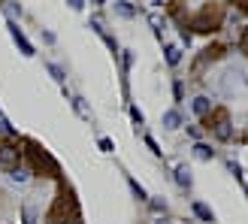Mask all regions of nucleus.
I'll use <instances>...</instances> for the list:
<instances>
[{
    "instance_id": "1",
    "label": "nucleus",
    "mask_w": 248,
    "mask_h": 224,
    "mask_svg": "<svg viewBox=\"0 0 248 224\" xmlns=\"http://www.w3.org/2000/svg\"><path fill=\"white\" fill-rule=\"evenodd\" d=\"M28 155H31V164H33V170H40L43 176H58V160L46 152L43 145H36V143H28Z\"/></svg>"
},
{
    "instance_id": "2",
    "label": "nucleus",
    "mask_w": 248,
    "mask_h": 224,
    "mask_svg": "<svg viewBox=\"0 0 248 224\" xmlns=\"http://www.w3.org/2000/svg\"><path fill=\"white\" fill-rule=\"evenodd\" d=\"M52 218L61 224V221H67V218H79V203H76V197H73L70 191L67 194H61L55 206H52Z\"/></svg>"
},
{
    "instance_id": "3",
    "label": "nucleus",
    "mask_w": 248,
    "mask_h": 224,
    "mask_svg": "<svg viewBox=\"0 0 248 224\" xmlns=\"http://www.w3.org/2000/svg\"><path fill=\"white\" fill-rule=\"evenodd\" d=\"M218 24H221V6H203L194 18V31L209 33V31H218Z\"/></svg>"
},
{
    "instance_id": "4",
    "label": "nucleus",
    "mask_w": 248,
    "mask_h": 224,
    "mask_svg": "<svg viewBox=\"0 0 248 224\" xmlns=\"http://www.w3.org/2000/svg\"><path fill=\"white\" fill-rule=\"evenodd\" d=\"M18 160H21V148L16 143H0V167L12 173L16 167H21Z\"/></svg>"
},
{
    "instance_id": "5",
    "label": "nucleus",
    "mask_w": 248,
    "mask_h": 224,
    "mask_svg": "<svg viewBox=\"0 0 248 224\" xmlns=\"http://www.w3.org/2000/svg\"><path fill=\"white\" fill-rule=\"evenodd\" d=\"M206 128H212V130L221 136V140H227V136H230V128H227V112H224V109H215V112H212V118L206 115Z\"/></svg>"
},
{
    "instance_id": "6",
    "label": "nucleus",
    "mask_w": 248,
    "mask_h": 224,
    "mask_svg": "<svg viewBox=\"0 0 248 224\" xmlns=\"http://www.w3.org/2000/svg\"><path fill=\"white\" fill-rule=\"evenodd\" d=\"M9 33H12V40H16L18 43V48H21V55H33V46L28 43V36H24L18 28H16V24H9Z\"/></svg>"
},
{
    "instance_id": "7",
    "label": "nucleus",
    "mask_w": 248,
    "mask_h": 224,
    "mask_svg": "<svg viewBox=\"0 0 248 224\" xmlns=\"http://www.w3.org/2000/svg\"><path fill=\"white\" fill-rule=\"evenodd\" d=\"M176 182L182 185V188H191V170L185 167V164H179V167H176Z\"/></svg>"
},
{
    "instance_id": "8",
    "label": "nucleus",
    "mask_w": 248,
    "mask_h": 224,
    "mask_svg": "<svg viewBox=\"0 0 248 224\" xmlns=\"http://www.w3.org/2000/svg\"><path fill=\"white\" fill-rule=\"evenodd\" d=\"M194 112H197V115H209V112H212L209 97H194Z\"/></svg>"
},
{
    "instance_id": "9",
    "label": "nucleus",
    "mask_w": 248,
    "mask_h": 224,
    "mask_svg": "<svg viewBox=\"0 0 248 224\" xmlns=\"http://www.w3.org/2000/svg\"><path fill=\"white\" fill-rule=\"evenodd\" d=\"M194 215L200 218V221H215V215H212V209H209L206 203H194Z\"/></svg>"
},
{
    "instance_id": "10",
    "label": "nucleus",
    "mask_w": 248,
    "mask_h": 224,
    "mask_svg": "<svg viewBox=\"0 0 248 224\" xmlns=\"http://www.w3.org/2000/svg\"><path fill=\"white\" fill-rule=\"evenodd\" d=\"M194 155L200 158V160H212V158H215V152H212L206 143H197V145H194Z\"/></svg>"
},
{
    "instance_id": "11",
    "label": "nucleus",
    "mask_w": 248,
    "mask_h": 224,
    "mask_svg": "<svg viewBox=\"0 0 248 224\" xmlns=\"http://www.w3.org/2000/svg\"><path fill=\"white\" fill-rule=\"evenodd\" d=\"M164 124H167V128H170V130H176V128H179V124H182V115H179V112H176V109H170V112H167V115H164Z\"/></svg>"
},
{
    "instance_id": "12",
    "label": "nucleus",
    "mask_w": 248,
    "mask_h": 224,
    "mask_svg": "<svg viewBox=\"0 0 248 224\" xmlns=\"http://www.w3.org/2000/svg\"><path fill=\"white\" fill-rule=\"evenodd\" d=\"M9 176L16 179V182H28V179H31V170H28V167H16V170L9 173Z\"/></svg>"
},
{
    "instance_id": "13",
    "label": "nucleus",
    "mask_w": 248,
    "mask_h": 224,
    "mask_svg": "<svg viewBox=\"0 0 248 224\" xmlns=\"http://www.w3.org/2000/svg\"><path fill=\"white\" fill-rule=\"evenodd\" d=\"M179 61H182V55H179V48H176V46H167V64H172V67H176Z\"/></svg>"
},
{
    "instance_id": "14",
    "label": "nucleus",
    "mask_w": 248,
    "mask_h": 224,
    "mask_svg": "<svg viewBox=\"0 0 248 224\" xmlns=\"http://www.w3.org/2000/svg\"><path fill=\"white\" fill-rule=\"evenodd\" d=\"M130 191H133L136 197H140V200H148V194H145V188H142V185L136 182V179H130Z\"/></svg>"
},
{
    "instance_id": "15",
    "label": "nucleus",
    "mask_w": 248,
    "mask_h": 224,
    "mask_svg": "<svg viewBox=\"0 0 248 224\" xmlns=\"http://www.w3.org/2000/svg\"><path fill=\"white\" fill-rule=\"evenodd\" d=\"M48 73H52V76H55L58 82H64V70H61L58 64H48Z\"/></svg>"
},
{
    "instance_id": "16",
    "label": "nucleus",
    "mask_w": 248,
    "mask_h": 224,
    "mask_svg": "<svg viewBox=\"0 0 248 224\" xmlns=\"http://www.w3.org/2000/svg\"><path fill=\"white\" fill-rule=\"evenodd\" d=\"M239 48L248 55V28H245V31H242V36H239Z\"/></svg>"
},
{
    "instance_id": "17",
    "label": "nucleus",
    "mask_w": 248,
    "mask_h": 224,
    "mask_svg": "<svg viewBox=\"0 0 248 224\" xmlns=\"http://www.w3.org/2000/svg\"><path fill=\"white\" fill-rule=\"evenodd\" d=\"M130 115H133V121H136V124H142V112H140V109H136V106L130 109Z\"/></svg>"
},
{
    "instance_id": "18",
    "label": "nucleus",
    "mask_w": 248,
    "mask_h": 224,
    "mask_svg": "<svg viewBox=\"0 0 248 224\" xmlns=\"http://www.w3.org/2000/svg\"><path fill=\"white\" fill-rule=\"evenodd\" d=\"M100 148H103V152H112L115 145H112V140H100Z\"/></svg>"
},
{
    "instance_id": "19",
    "label": "nucleus",
    "mask_w": 248,
    "mask_h": 224,
    "mask_svg": "<svg viewBox=\"0 0 248 224\" xmlns=\"http://www.w3.org/2000/svg\"><path fill=\"white\" fill-rule=\"evenodd\" d=\"M24 224H33V215L28 212V209H24Z\"/></svg>"
},
{
    "instance_id": "20",
    "label": "nucleus",
    "mask_w": 248,
    "mask_h": 224,
    "mask_svg": "<svg viewBox=\"0 0 248 224\" xmlns=\"http://www.w3.org/2000/svg\"><path fill=\"white\" fill-rule=\"evenodd\" d=\"M61 224H82L79 218H67V221H61Z\"/></svg>"
},
{
    "instance_id": "21",
    "label": "nucleus",
    "mask_w": 248,
    "mask_h": 224,
    "mask_svg": "<svg viewBox=\"0 0 248 224\" xmlns=\"http://www.w3.org/2000/svg\"><path fill=\"white\" fill-rule=\"evenodd\" d=\"M245 140H248V133H245Z\"/></svg>"
}]
</instances>
